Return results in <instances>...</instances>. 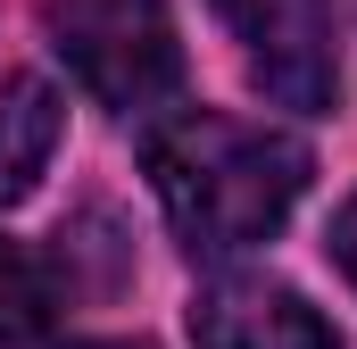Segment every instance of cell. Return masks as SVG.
I'll list each match as a JSON object with an SVG mask.
<instances>
[{"mask_svg":"<svg viewBox=\"0 0 357 349\" xmlns=\"http://www.w3.org/2000/svg\"><path fill=\"white\" fill-rule=\"evenodd\" d=\"M216 17L233 25L241 59L266 100L324 117L341 100V59H333V0H216Z\"/></svg>","mask_w":357,"mask_h":349,"instance_id":"3","label":"cell"},{"mask_svg":"<svg viewBox=\"0 0 357 349\" xmlns=\"http://www.w3.org/2000/svg\"><path fill=\"white\" fill-rule=\"evenodd\" d=\"M191 341L199 349H341L333 325L274 274H216V283H199Z\"/></svg>","mask_w":357,"mask_h":349,"instance_id":"4","label":"cell"},{"mask_svg":"<svg viewBox=\"0 0 357 349\" xmlns=\"http://www.w3.org/2000/svg\"><path fill=\"white\" fill-rule=\"evenodd\" d=\"M50 50L116 117H150L183 91V34L167 0H50Z\"/></svg>","mask_w":357,"mask_h":349,"instance_id":"2","label":"cell"},{"mask_svg":"<svg viewBox=\"0 0 357 349\" xmlns=\"http://www.w3.org/2000/svg\"><path fill=\"white\" fill-rule=\"evenodd\" d=\"M100 349H125V341H100Z\"/></svg>","mask_w":357,"mask_h":349,"instance_id":"8","label":"cell"},{"mask_svg":"<svg viewBox=\"0 0 357 349\" xmlns=\"http://www.w3.org/2000/svg\"><path fill=\"white\" fill-rule=\"evenodd\" d=\"M67 325V291L42 250L0 242V349H50V333Z\"/></svg>","mask_w":357,"mask_h":349,"instance_id":"6","label":"cell"},{"mask_svg":"<svg viewBox=\"0 0 357 349\" xmlns=\"http://www.w3.org/2000/svg\"><path fill=\"white\" fill-rule=\"evenodd\" d=\"M50 150H59V91L42 75H17L0 91V208L33 191V174L50 167Z\"/></svg>","mask_w":357,"mask_h":349,"instance_id":"5","label":"cell"},{"mask_svg":"<svg viewBox=\"0 0 357 349\" xmlns=\"http://www.w3.org/2000/svg\"><path fill=\"white\" fill-rule=\"evenodd\" d=\"M150 183L191 258H233L266 242L291 216V200L307 191V142H291L282 125L191 108L150 133Z\"/></svg>","mask_w":357,"mask_h":349,"instance_id":"1","label":"cell"},{"mask_svg":"<svg viewBox=\"0 0 357 349\" xmlns=\"http://www.w3.org/2000/svg\"><path fill=\"white\" fill-rule=\"evenodd\" d=\"M333 258H341V274L357 283V200L341 208V216H333Z\"/></svg>","mask_w":357,"mask_h":349,"instance_id":"7","label":"cell"}]
</instances>
